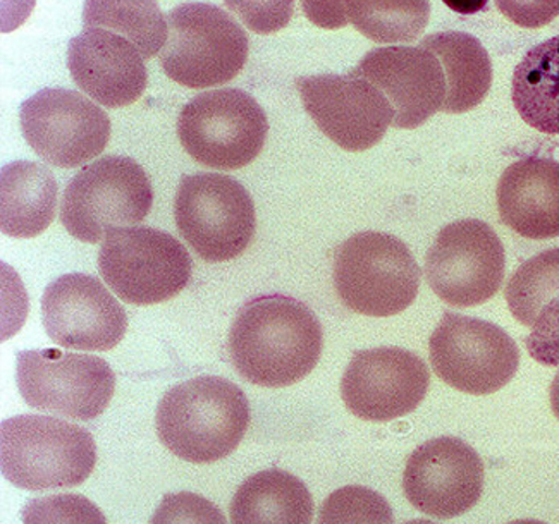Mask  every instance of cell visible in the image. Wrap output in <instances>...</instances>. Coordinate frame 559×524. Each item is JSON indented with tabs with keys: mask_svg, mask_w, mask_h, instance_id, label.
<instances>
[{
	"mask_svg": "<svg viewBox=\"0 0 559 524\" xmlns=\"http://www.w3.org/2000/svg\"><path fill=\"white\" fill-rule=\"evenodd\" d=\"M321 322L307 305L284 295L245 302L229 332V358L239 376L260 388H288L319 364Z\"/></svg>",
	"mask_w": 559,
	"mask_h": 524,
	"instance_id": "1",
	"label": "cell"
},
{
	"mask_svg": "<svg viewBox=\"0 0 559 524\" xmlns=\"http://www.w3.org/2000/svg\"><path fill=\"white\" fill-rule=\"evenodd\" d=\"M155 425L160 442L179 460L215 463L243 440L250 404L236 383L223 377H195L164 394Z\"/></svg>",
	"mask_w": 559,
	"mask_h": 524,
	"instance_id": "2",
	"label": "cell"
},
{
	"mask_svg": "<svg viewBox=\"0 0 559 524\" xmlns=\"http://www.w3.org/2000/svg\"><path fill=\"white\" fill-rule=\"evenodd\" d=\"M97 463L92 433L50 416L23 415L0 427V468L9 484L25 490L85 484Z\"/></svg>",
	"mask_w": 559,
	"mask_h": 524,
	"instance_id": "3",
	"label": "cell"
},
{
	"mask_svg": "<svg viewBox=\"0 0 559 524\" xmlns=\"http://www.w3.org/2000/svg\"><path fill=\"white\" fill-rule=\"evenodd\" d=\"M333 277L346 308L384 319L402 313L415 301L421 272L402 239L367 230L337 247Z\"/></svg>",
	"mask_w": 559,
	"mask_h": 524,
	"instance_id": "4",
	"label": "cell"
},
{
	"mask_svg": "<svg viewBox=\"0 0 559 524\" xmlns=\"http://www.w3.org/2000/svg\"><path fill=\"white\" fill-rule=\"evenodd\" d=\"M169 38L160 62L170 80L188 88H211L235 80L247 64V32L212 4H181L167 14Z\"/></svg>",
	"mask_w": 559,
	"mask_h": 524,
	"instance_id": "5",
	"label": "cell"
},
{
	"mask_svg": "<svg viewBox=\"0 0 559 524\" xmlns=\"http://www.w3.org/2000/svg\"><path fill=\"white\" fill-rule=\"evenodd\" d=\"M267 114L238 88L212 90L182 107L178 136L182 148L202 166L236 170L252 164L267 140Z\"/></svg>",
	"mask_w": 559,
	"mask_h": 524,
	"instance_id": "6",
	"label": "cell"
},
{
	"mask_svg": "<svg viewBox=\"0 0 559 524\" xmlns=\"http://www.w3.org/2000/svg\"><path fill=\"white\" fill-rule=\"evenodd\" d=\"M152 205L154 188L139 162L110 155L71 179L62 198L61 223L73 238L94 245L110 229L142 223Z\"/></svg>",
	"mask_w": 559,
	"mask_h": 524,
	"instance_id": "7",
	"label": "cell"
},
{
	"mask_svg": "<svg viewBox=\"0 0 559 524\" xmlns=\"http://www.w3.org/2000/svg\"><path fill=\"white\" fill-rule=\"evenodd\" d=\"M175 218L179 235L205 262L236 259L255 236L252 196L223 174L185 176L176 193Z\"/></svg>",
	"mask_w": 559,
	"mask_h": 524,
	"instance_id": "8",
	"label": "cell"
},
{
	"mask_svg": "<svg viewBox=\"0 0 559 524\" xmlns=\"http://www.w3.org/2000/svg\"><path fill=\"white\" fill-rule=\"evenodd\" d=\"M98 271L124 302L148 307L175 298L190 283L187 248L154 227H118L107 233Z\"/></svg>",
	"mask_w": 559,
	"mask_h": 524,
	"instance_id": "9",
	"label": "cell"
},
{
	"mask_svg": "<svg viewBox=\"0 0 559 524\" xmlns=\"http://www.w3.org/2000/svg\"><path fill=\"white\" fill-rule=\"evenodd\" d=\"M16 382L29 407L80 421L106 412L116 389L106 359L61 349L17 353Z\"/></svg>",
	"mask_w": 559,
	"mask_h": 524,
	"instance_id": "10",
	"label": "cell"
},
{
	"mask_svg": "<svg viewBox=\"0 0 559 524\" xmlns=\"http://www.w3.org/2000/svg\"><path fill=\"white\" fill-rule=\"evenodd\" d=\"M429 355L442 382L472 395L503 389L520 365L519 346L503 329L460 313H444L430 335Z\"/></svg>",
	"mask_w": 559,
	"mask_h": 524,
	"instance_id": "11",
	"label": "cell"
},
{
	"mask_svg": "<svg viewBox=\"0 0 559 524\" xmlns=\"http://www.w3.org/2000/svg\"><path fill=\"white\" fill-rule=\"evenodd\" d=\"M507 254L492 227L466 218L439 230L426 257L433 293L451 307L472 308L495 298L503 284Z\"/></svg>",
	"mask_w": 559,
	"mask_h": 524,
	"instance_id": "12",
	"label": "cell"
},
{
	"mask_svg": "<svg viewBox=\"0 0 559 524\" xmlns=\"http://www.w3.org/2000/svg\"><path fill=\"white\" fill-rule=\"evenodd\" d=\"M20 121L28 145L50 166L74 169L109 143V116L74 90H40L21 105Z\"/></svg>",
	"mask_w": 559,
	"mask_h": 524,
	"instance_id": "13",
	"label": "cell"
},
{
	"mask_svg": "<svg viewBox=\"0 0 559 524\" xmlns=\"http://www.w3.org/2000/svg\"><path fill=\"white\" fill-rule=\"evenodd\" d=\"M296 86L317 128L348 152H365L378 145L393 124L390 100L364 78L317 74L298 78Z\"/></svg>",
	"mask_w": 559,
	"mask_h": 524,
	"instance_id": "14",
	"label": "cell"
},
{
	"mask_svg": "<svg viewBox=\"0 0 559 524\" xmlns=\"http://www.w3.org/2000/svg\"><path fill=\"white\" fill-rule=\"evenodd\" d=\"M429 385V368L420 356L402 347H376L353 355L341 397L357 418L381 424L414 413Z\"/></svg>",
	"mask_w": 559,
	"mask_h": 524,
	"instance_id": "15",
	"label": "cell"
},
{
	"mask_svg": "<svg viewBox=\"0 0 559 524\" xmlns=\"http://www.w3.org/2000/svg\"><path fill=\"white\" fill-rule=\"evenodd\" d=\"M403 490L409 504L427 516H462L483 497V460L475 449L454 437L429 440L412 452Z\"/></svg>",
	"mask_w": 559,
	"mask_h": 524,
	"instance_id": "16",
	"label": "cell"
},
{
	"mask_svg": "<svg viewBox=\"0 0 559 524\" xmlns=\"http://www.w3.org/2000/svg\"><path fill=\"white\" fill-rule=\"evenodd\" d=\"M41 322L53 343L80 352H109L128 331V314L106 286L86 274L56 278L41 298Z\"/></svg>",
	"mask_w": 559,
	"mask_h": 524,
	"instance_id": "17",
	"label": "cell"
},
{
	"mask_svg": "<svg viewBox=\"0 0 559 524\" xmlns=\"http://www.w3.org/2000/svg\"><path fill=\"white\" fill-rule=\"evenodd\" d=\"M384 93L394 110V128L415 130L447 100V76L441 62L424 47H381L370 50L349 71Z\"/></svg>",
	"mask_w": 559,
	"mask_h": 524,
	"instance_id": "18",
	"label": "cell"
},
{
	"mask_svg": "<svg viewBox=\"0 0 559 524\" xmlns=\"http://www.w3.org/2000/svg\"><path fill=\"white\" fill-rule=\"evenodd\" d=\"M68 69L78 88L109 109L139 100L148 81L140 50L102 28H85L70 41Z\"/></svg>",
	"mask_w": 559,
	"mask_h": 524,
	"instance_id": "19",
	"label": "cell"
},
{
	"mask_svg": "<svg viewBox=\"0 0 559 524\" xmlns=\"http://www.w3.org/2000/svg\"><path fill=\"white\" fill-rule=\"evenodd\" d=\"M498 210L501 221L523 238H559V162H513L499 179Z\"/></svg>",
	"mask_w": 559,
	"mask_h": 524,
	"instance_id": "20",
	"label": "cell"
},
{
	"mask_svg": "<svg viewBox=\"0 0 559 524\" xmlns=\"http://www.w3.org/2000/svg\"><path fill=\"white\" fill-rule=\"evenodd\" d=\"M57 181L47 167L11 162L0 174V227L11 238L41 235L56 215Z\"/></svg>",
	"mask_w": 559,
	"mask_h": 524,
	"instance_id": "21",
	"label": "cell"
},
{
	"mask_svg": "<svg viewBox=\"0 0 559 524\" xmlns=\"http://www.w3.org/2000/svg\"><path fill=\"white\" fill-rule=\"evenodd\" d=\"M420 47L438 57L447 76L444 112H466L486 98L492 83V64L480 40L468 33L442 32L424 38Z\"/></svg>",
	"mask_w": 559,
	"mask_h": 524,
	"instance_id": "22",
	"label": "cell"
},
{
	"mask_svg": "<svg viewBox=\"0 0 559 524\" xmlns=\"http://www.w3.org/2000/svg\"><path fill=\"white\" fill-rule=\"evenodd\" d=\"M313 517V500L304 481L281 469L250 476L236 490L233 523H298Z\"/></svg>",
	"mask_w": 559,
	"mask_h": 524,
	"instance_id": "23",
	"label": "cell"
},
{
	"mask_svg": "<svg viewBox=\"0 0 559 524\" xmlns=\"http://www.w3.org/2000/svg\"><path fill=\"white\" fill-rule=\"evenodd\" d=\"M511 85L523 121L540 133L559 134V35L525 53Z\"/></svg>",
	"mask_w": 559,
	"mask_h": 524,
	"instance_id": "24",
	"label": "cell"
},
{
	"mask_svg": "<svg viewBox=\"0 0 559 524\" xmlns=\"http://www.w3.org/2000/svg\"><path fill=\"white\" fill-rule=\"evenodd\" d=\"M83 25L118 33L140 50L143 59L157 56L166 47L169 33L155 2H86Z\"/></svg>",
	"mask_w": 559,
	"mask_h": 524,
	"instance_id": "25",
	"label": "cell"
},
{
	"mask_svg": "<svg viewBox=\"0 0 559 524\" xmlns=\"http://www.w3.org/2000/svg\"><path fill=\"white\" fill-rule=\"evenodd\" d=\"M346 17L379 44L412 41L429 23V2H349Z\"/></svg>",
	"mask_w": 559,
	"mask_h": 524,
	"instance_id": "26",
	"label": "cell"
},
{
	"mask_svg": "<svg viewBox=\"0 0 559 524\" xmlns=\"http://www.w3.org/2000/svg\"><path fill=\"white\" fill-rule=\"evenodd\" d=\"M508 308L522 325L532 327L540 311L559 298V248L535 254L511 275L507 290Z\"/></svg>",
	"mask_w": 559,
	"mask_h": 524,
	"instance_id": "27",
	"label": "cell"
},
{
	"mask_svg": "<svg viewBox=\"0 0 559 524\" xmlns=\"http://www.w3.org/2000/svg\"><path fill=\"white\" fill-rule=\"evenodd\" d=\"M319 523H393V511L378 492L345 487L325 500Z\"/></svg>",
	"mask_w": 559,
	"mask_h": 524,
	"instance_id": "28",
	"label": "cell"
},
{
	"mask_svg": "<svg viewBox=\"0 0 559 524\" xmlns=\"http://www.w3.org/2000/svg\"><path fill=\"white\" fill-rule=\"evenodd\" d=\"M528 355L544 367H559V298L549 302L532 325Z\"/></svg>",
	"mask_w": 559,
	"mask_h": 524,
	"instance_id": "29",
	"label": "cell"
},
{
	"mask_svg": "<svg viewBox=\"0 0 559 524\" xmlns=\"http://www.w3.org/2000/svg\"><path fill=\"white\" fill-rule=\"evenodd\" d=\"M549 397H551L552 413H555L556 418L559 419V371L558 376H556L555 380H552Z\"/></svg>",
	"mask_w": 559,
	"mask_h": 524,
	"instance_id": "30",
	"label": "cell"
}]
</instances>
